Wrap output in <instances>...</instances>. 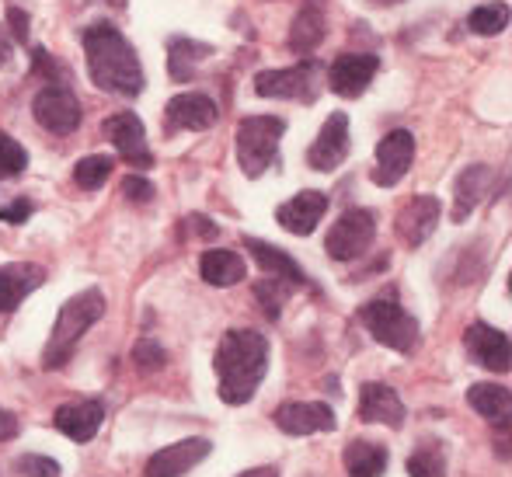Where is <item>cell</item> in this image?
I'll return each mask as SVG.
<instances>
[{"instance_id": "obj_14", "label": "cell", "mask_w": 512, "mask_h": 477, "mask_svg": "<svg viewBox=\"0 0 512 477\" xmlns=\"http://www.w3.org/2000/svg\"><path fill=\"white\" fill-rule=\"evenodd\" d=\"M464 345H467V356L478 366H485V370H492V373H509L512 352H509L506 331L492 328V324H485V321H474L464 335Z\"/></svg>"}, {"instance_id": "obj_25", "label": "cell", "mask_w": 512, "mask_h": 477, "mask_svg": "<svg viewBox=\"0 0 512 477\" xmlns=\"http://www.w3.org/2000/svg\"><path fill=\"white\" fill-rule=\"evenodd\" d=\"M467 404H471L481 418H488L499 432L509 429V418H512L509 387H502V383H474V387L467 390Z\"/></svg>"}, {"instance_id": "obj_35", "label": "cell", "mask_w": 512, "mask_h": 477, "mask_svg": "<svg viewBox=\"0 0 512 477\" xmlns=\"http://www.w3.org/2000/svg\"><path fill=\"white\" fill-rule=\"evenodd\" d=\"M133 363L140 366L143 373H154V370H164V363H168V352L161 349V345H154L150 338H140L133 349Z\"/></svg>"}, {"instance_id": "obj_8", "label": "cell", "mask_w": 512, "mask_h": 477, "mask_svg": "<svg viewBox=\"0 0 512 477\" xmlns=\"http://www.w3.org/2000/svg\"><path fill=\"white\" fill-rule=\"evenodd\" d=\"M32 112H35V122L46 126L49 133H74L84 119V108H81V98L74 95L70 84H46V88L35 95L32 101Z\"/></svg>"}, {"instance_id": "obj_41", "label": "cell", "mask_w": 512, "mask_h": 477, "mask_svg": "<svg viewBox=\"0 0 512 477\" xmlns=\"http://www.w3.org/2000/svg\"><path fill=\"white\" fill-rule=\"evenodd\" d=\"M7 56H11V35H7V28H0V67L7 63Z\"/></svg>"}, {"instance_id": "obj_18", "label": "cell", "mask_w": 512, "mask_h": 477, "mask_svg": "<svg viewBox=\"0 0 512 477\" xmlns=\"http://www.w3.org/2000/svg\"><path fill=\"white\" fill-rule=\"evenodd\" d=\"M168 115V129H192V133H203V129L216 126L220 112H216V101L209 95H199V91H182L168 101L164 108Z\"/></svg>"}, {"instance_id": "obj_32", "label": "cell", "mask_w": 512, "mask_h": 477, "mask_svg": "<svg viewBox=\"0 0 512 477\" xmlns=\"http://www.w3.org/2000/svg\"><path fill=\"white\" fill-rule=\"evenodd\" d=\"M290 293H293V286H290V283H283V279H276V276H265L262 283L255 286L258 303H262V310L272 317V321L279 317V307H283L286 296H290Z\"/></svg>"}, {"instance_id": "obj_13", "label": "cell", "mask_w": 512, "mask_h": 477, "mask_svg": "<svg viewBox=\"0 0 512 477\" xmlns=\"http://www.w3.org/2000/svg\"><path fill=\"white\" fill-rule=\"evenodd\" d=\"M276 429L286 436H314V432H335L338 418L321 401H290L276 408Z\"/></svg>"}, {"instance_id": "obj_7", "label": "cell", "mask_w": 512, "mask_h": 477, "mask_svg": "<svg viewBox=\"0 0 512 477\" xmlns=\"http://www.w3.org/2000/svg\"><path fill=\"white\" fill-rule=\"evenodd\" d=\"M373 237H377V213L373 209H349L338 216V223L324 237V251L335 262H356L370 251Z\"/></svg>"}, {"instance_id": "obj_15", "label": "cell", "mask_w": 512, "mask_h": 477, "mask_svg": "<svg viewBox=\"0 0 512 477\" xmlns=\"http://www.w3.org/2000/svg\"><path fill=\"white\" fill-rule=\"evenodd\" d=\"M209 453H213V443L203 439V436L171 443V446L157 450L154 457L147 460V477H182V474H189L192 467L203 464Z\"/></svg>"}, {"instance_id": "obj_33", "label": "cell", "mask_w": 512, "mask_h": 477, "mask_svg": "<svg viewBox=\"0 0 512 477\" xmlns=\"http://www.w3.org/2000/svg\"><path fill=\"white\" fill-rule=\"evenodd\" d=\"M28 168V150L7 133H0V178H18Z\"/></svg>"}, {"instance_id": "obj_23", "label": "cell", "mask_w": 512, "mask_h": 477, "mask_svg": "<svg viewBox=\"0 0 512 477\" xmlns=\"http://www.w3.org/2000/svg\"><path fill=\"white\" fill-rule=\"evenodd\" d=\"M199 276H203L209 286L227 289V286H237L248 279V262L241 258V251L209 248V251H203V258H199Z\"/></svg>"}, {"instance_id": "obj_9", "label": "cell", "mask_w": 512, "mask_h": 477, "mask_svg": "<svg viewBox=\"0 0 512 477\" xmlns=\"http://www.w3.org/2000/svg\"><path fill=\"white\" fill-rule=\"evenodd\" d=\"M411 161H415V136L408 129H394L384 140L377 143V164H373L370 178L380 189H394L401 178L411 171Z\"/></svg>"}, {"instance_id": "obj_6", "label": "cell", "mask_w": 512, "mask_h": 477, "mask_svg": "<svg viewBox=\"0 0 512 477\" xmlns=\"http://www.w3.org/2000/svg\"><path fill=\"white\" fill-rule=\"evenodd\" d=\"M255 95L262 98H279V101H304L310 105L321 95V63L314 56H307L304 63L286 70H262L255 77Z\"/></svg>"}, {"instance_id": "obj_11", "label": "cell", "mask_w": 512, "mask_h": 477, "mask_svg": "<svg viewBox=\"0 0 512 477\" xmlns=\"http://www.w3.org/2000/svg\"><path fill=\"white\" fill-rule=\"evenodd\" d=\"M380 60L373 53H342L328 67V88L338 98H359L377 77Z\"/></svg>"}, {"instance_id": "obj_24", "label": "cell", "mask_w": 512, "mask_h": 477, "mask_svg": "<svg viewBox=\"0 0 512 477\" xmlns=\"http://www.w3.org/2000/svg\"><path fill=\"white\" fill-rule=\"evenodd\" d=\"M244 248L251 251V258H255L258 265H262V272L265 276H276V279H283V283H290L293 289H300V286H307V272L300 269L297 262H293L286 251H279L276 244H269V241H258V237H248L244 241Z\"/></svg>"}, {"instance_id": "obj_36", "label": "cell", "mask_w": 512, "mask_h": 477, "mask_svg": "<svg viewBox=\"0 0 512 477\" xmlns=\"http://www.w3.org/2000/svg\"><path fill=\"white\" fill-rule=\"evenodd\" d=\"M32 74H42L46 84H67V70H63L42 46L32 49Z\"/></svg>"}, {"instance_id": "obj_19", "label": "cell", "mask_w": 512, "mask_h": 477, "mask_svg": "<svg viewBox=\"0 0 512 477\" xmlns=\"http://www.w3.org/2000/svg\"><path fill=\"white\" fill-rule=\"evenodd\" d=\"M439 213H443V206H439L436 195H415L398 213V237L408 248H422L436 230Z\"/></svg>"}, {"instance_id": "obj_42", "label": "cell", "mask_w": 512, "mask_h": 477, "mask_svg": "<svg viewBox=\"0 0 512 477\" xmlns=\"http://www.w3.org/2000/svg\"><path fill=\"white\" fill-rule=\"evenodd\" d=\"M237 477H279V471H276V467H251V471H244Z\"/></svg>"}, {"instance_id": "obj_43", "label": "cell", "mask_w": 512, "mask_h": 477, "mask_svg": "<svg viewBox=\"0 0 512 477\" xmlns=\"http://www.w3.org/2000/svg\"><path fill=\"white\" fill-rule=\"evenodd\" d=\"M373 7H394V4H401V0H370Z\"/></svg>"}, {"instance_id": "obj_2", "label": "cell", "mask_w": 512, "mask_h": 477, "mask_svg": "<svg viewBox=\"0 0 512 477\" xmlns=\"http://www.w3.org/2000/svg\"><path fill=\"white\" fill-rule=\"evenodd\" d=\"M84 56H88V74L95 88L119 98H136L143 91L140 56L115 25H108V21L91 25L84 32Z\"/></svg>"}, {"instance_id": "obj_28", "label": "cell", "mask_w": 512, "mask_h": 477, "mask_svg": "<svg viewBox=\"0 0 512 477\" xmlns=\"http://www.w3.org/2000/svg\"><path fill=\"white\" fill-rule=\"evenodd\" d=\"M342 460H345V471L352 477H384L391 453H387V446L370 443V439H352V443L345 446Z\"/></svg>"}, {"instance_id": "obj_20", "label": "cell", "mask_w": 512, "mask_h": 477, "mask_svg": "<svg viewBox=\"0 0 512 477\" xmlns=\"http://www.w3.org/2000/svg\"><path fill=\"white\" fill-rule=\"evenodd\" d=\"M102 422H105V404L102 401L63 404L53 418L56 429H60L67 439H74V443H91V439L98 436V429H102Z\"/></svg>"}, {"instance_id": "obj_22", "label": "cell", "mask_w": 512, "mask_h": 477, "mask_svg": "<svg viewBox=\"0 0 512 477\" xmlns=\"http://www.w3.org/2000/svg\"><path fill=\"white\" fill-rule=\"evenodd\" d=\"M46 283V272L32 262H7L0 265V314L14 310L28 293Z\"/></svg>"}, {"instance_id": "obj_4", "label": "cell", "mask_w": 512, "mask_h": 477, "mask_svg": "<svg viewBox=\"0 0 512 477\" xmlns=\"http://www.w3.org/2000/svg\"><path fill=\"white\" fill-rule=\"evenodd\" d=\"M283 133H286V122L279 115H248V119H241L234 136L237 168L248 178H262L276 164Z\"/></svg>"}, {"instance_id": "obj_40", "label": "cell", "mask_w": 512, "mask_h": 477, "mask_svg": "<svg viewBox=\"0 0 512 477\" xmlns=\"http://www.w3.org/2000/svg\"><path fill=\"white\" fill-rule=\"evenodd\" d=\"M18 429H21V425H18V418H14L11 411H4V408H0V443H7V439H14V436H18Z\"/></svg>"}, {"instance_id": "obj_5", "label": "cell", "mask_w": 512, "mask_h": 477, "mask_svg": "<svg viewBox=\"0 0 512 477\" xmlns=\"http://www.w3.org/2000/svg\"><path fill=\"white\" fill-rule=\"evenodd\" d=\"M359 321H363V328L370 331L373 338H377L380 345H387V349L401 352V356H408V352H415L418 345V321L408 314L405 307H398L394 300H370L359 307Z\"/></svg>"}, {"instance_id": "obj_3", "label": "cell", "mask_w": 512, "mask_h": 477, "mask_svg": "<svg viewBox=\"0 0 512 477\" xmlns=\"http://www.w3.org/2000/svg\"><path fill=\"white\" fill-rule=\"evenodd\" d=\"M102 314H105V293L98 286L81 289L77 296H70V300L60 307V314H56L53 335H49L46 349H42V366H46V370L67 366L77 349V342H81V335Z\"/></svg>"}, {"instance_id": "obj_39", "label": "cell", "mask_w": 512, "mask_h": 477, "mask_svg": "<svg viewBox=\"0 0 512 477\" xmlns=\"http://www.w3.org/2000/svg\"><path fill=\"white\" fill-rule=\"evenodd\" d=\"M32 202L28 199H18V202H11V206H0V220L4 223H14V227H18V223H25L28 216H32Z\"/></svg>"}, {"instance_id": "obj_30", "label": "cell", "mask_w": 512, "mask_h": 477, "mask_svg": "<svg viewBox=\"0 0 512 477\" xmlns=\"http://www.w3.org/2000/svg\"><path fill=\"white\" fill-rule=\"evenodd\" d=\"M408 474L411 477H443L446 474V453L439 443H422L408 457Z\"/></svg>"}, {"instance_id": "obj_10", "label": "cell", "mask_w": 512, "mask_h": 477, "mask_svg": "<svg viewBox=\"0 0 512 477\" xmlns=\"http://www.w3.org/2000/svg\"><path fill=\"white\" fill-rule=\"evenodd\" d=\"M105 136L112 140V147L119 150V157L133 168H150L154 154L147 147V129H143L136 112H119L112 119H105Z\"/></svg>"}, {"instance_id": "obj_16", "label": "cell", "mask_w": 512, "mask_h": 477, "mask_svg": "<svg viewBox=\"0 0 512 477\" xmlns=\"http://www.w3.org/2000/svg\"><path fill=\"white\" fill-rule=\"evenodd\" d=\"M324 213H328V195L317 192V189H304L276 209V223L297 237H310Z\"/></svg>"}, {"instance_id": "obj_12", "label": "cell", "mask_w": 512, "mask_h": 477, "mask_svg": "<svg viewBox=\"0 0 512 477\" xmlns=\"http://www.w3.org/2000/svg\"><path fill=\"white\" fill-rule=\"evenodd\" d=\"M349 157V115L331 112L328 122L321 126L317 140L307 150V164L314 171H335L342 168V161Z\"/></svg>"}, {"instance_id": "obj_34", "label": "cell", "mask_w": 512, "mask_h": 477, "mask_svg": "<svg viewBox=\"0 0 512 477\" xmlns=\"http://www.w3.org/2000/svg\"><path fill=\"white\" fill-rule=\"evenodd\" d=\"M14 474L21 477H60V464L53 457H42V453H25V457L14 460Z\"/></svg>"}, {"instance_id": "obj_29", "label": "cell", "mask_w": 512, "mask_h": 477, "mask_svg": "<svg viewBox=\"0 0 512 477\" xmlns=\"http://www.w3.org/2000/svg\"><path fill=\"white\" fill-rule=\"evenodd\" d=\"M115 161L108 154H91V157H81L74 168V182L81 185L84 192H95L102 189V185L108 182V175H112Z\"/></svg>"}, {"instance_id": "obj_38", "label": "cell", "mask_w": 512, "mask_h": 477, "mask_svg": "<svg viewBox=\"0 0 512 477\" xmlns=\"http://www.w3.org/2000/svg\"><path fill=\"white\" fill-rule=\"evenodd\" d=\"M122 195H126L129 202H150L154 199V185L140 175H126V182H122Z\"/></svg>"}, {"instance_id": "obj_21", "label": "cell", "mask_w": 512, "mask_h": 477, "mask_svg": "<svg viewBox=\"0 0 512 477\" xmlns=\"http://www.w3.org/2000/svg\"><path fill=\"white\" fill-rule=\"evenodd\" d=\"M495 171L488 164H471L467 171H460L457 185H453V223H464L481 202L488 199V189H492Z\"/></svg>"}, {"instance_id": "obj_27", "label": "cell", "mask_w": 512, "mask_h": 477, "mask_svg": "<svg viewBox=\"0 0 512 477\" xmlns=\"http://www.w3.org/2000/svg\"><path fill=\"white\" fill-rule=\"evenodd\" d=\"M324 42V0H304L300 14L290 28V49L293 53H314Z\"/></svg>"}, {"instance_id": "obj_26", "label": "cell", "mask_w": 512, "mask_h": 477, "mask_svg": "<svg viewBox=\"0 0 512 477\" xmlns=\"http://www.w3.org/2000/svg\"><path fill=\"white\" fill-rule=\"evenodd\" d=\"M206 56H213V46L189 39V35H175V39L168 42V74H171V81L189 84Z\"/></svg>"}, {"instance_id": "obj_17", "label": "cell", "mask_w": 512, "mask_h": 477, "mask_svg": "<svg viewBox=\"0 0 512 477\" xmlns=\"http://www.w3.org/2000/svg\"><path fill=\"white\" fill-rule=\"evenodd\" d=\"M359 418L387 425V429H401L408 411L394 387H387V383H363V390H359Z\"/></svg>"}, {"instance_id": "obj_1", "label": "cell", "mask_w": 512, "mask_h": 477, "mask_svg": "<svg viewBox=\"0 0 512 477\" xmlns=\"http://www.w3.org/2000/svg\"><path fill=\"white\" fill-rule=\"evenodd\" d=\"M213 370L220 380V401L237 408L258 394L269 373V338L255 328H234L216 345Z\"/></svg>"}, {"instance_id": "obj_31", "label": "cell", "mask_w": 512, "mask_h": 477, "mask_svg": "<svg viewBox=\"0 0 512 477\" xmlns=\"http://www.w3.org/2000/svg\"><path fill=\"white\" fill-rule=\"evenodd\" d=\"M467 28H471L474 35H499L502 28H509V7L506 4L474 7L471 18H467Z\"/></svg>"}, {"instance_id": "obj_37", "label": "cell", "mask_w": 512, "mask_h": 477, "mask_svg": "<svg viewBox=\"0 0 512 477\" xmlns=\"http://www.w3.org/2000/svg\"><path fill=\"white\" fill-rule=\"evenodd\" d=\"M28 28H32V21H28V14L21 11L18 4L7 7V35H11L14 42H21V46H28Z\"/></svg>"}]
</instances>
